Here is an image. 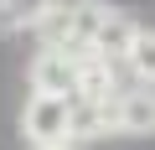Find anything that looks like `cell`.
<instances>
[{"label":"cell","instance_id":"obj_1","mask_svg":"<svg viewBox=\"0 0 155 150\" xmlns=\"http://www.w3.org/2000/svg\"><path fill=\"white\" fill-rule=\"evenodd\" d=\"M21 135L36 150L67 145L72 140V98H62V93H31L26 109H21Z\"/></svg>","mask_w":155,"mask_h":150},{"label":"cell","instance_id":"obj_2","mask_svg":"<svg viewBox=\"0 0 155 150\" xmlns=\"http://www.w3.org/2000/svg\"><path fill=\"white\" fill-rule=\"evenodd\" d=\"M78 83H83V57L67 47H41L31 62V93H62L78 98Z\"/></svg>","mask_w":155,"mask_h":150},{"label":"cell","instance_id":"obj_3","mask_svg":"<svg viewBox=\"0 0 155 150\" xmlns=\"http://www.w3.org/2000/svg\"><path fill=\"white\" fill-rule=\"evenodd\" d=\"M114 11L104 5V0H78V5L67 11V31H62V42L57 47H67V52H93L98 47V31H104V21H109Z\"/></svg>","mask_w":155,"mask_h":150},{"label":"cell","instance_id":"obj_4","mask_svg":"<svg viewBox=\"0 0 155 150\" xmlns=\"http://www.w3.org/2000/svg\"><path fill=\"white\" fill-rule=\"evenodd\" d=\"M119 135H155V88H129L114 98Z\"/></svg>","mask_w":155,"mask_h":150},{"label":"cell","instance_id":"obj_5","mask_svg":"<svg viewBox=\"0 0 155 150\" xmlns=\"http://www.w3.org/2000/svg\"><path fill=\"white\" fill-rule=\"evenodd\" d=\"M119 129L114 124V98H72V140H93V135H109Z\"/></svg>","mask_w":155,"mask_h":150},{"label":"cell","instance_id":"obj_6","mask_svg":"<svg viewBox=\"0 0 155 150\" xmlns=\"http://www.w3.org/2000/svg\"><path fill=\"white\" fill-rule=\"evenodd\" d=\"M134 36H140V26L124 16V11H114L109 21H104V31H98V57H109V62H124L129 57V47H134Z\"/></svg>","mask_w":155,"mask_h":150},{"label":"cell","instance_id":"obj_7","mask_svg":"<svg viewBox=\"0 0 155 150\" xmlns=\"http://www.w3.org/2000/svg\"><path fill=\"white\" fill-rule=\"evenodd\" d=\"M57 0H0V31H31L47 21Z\"/></svg>","mask_w":155,"mask_h":150},{"label":"cell","instance_id":"obj_8","mask_svg":"<svg viewBox=\"0 0 155 150\" xmlns=\"http://www.w3.org/2000/svg\"><path fill=\"white\" fill-rule=\"evenodd\" d=\"M124 62H129V72L140 83H155V31L150 26H140V36H134V47H129Z\"/></svg>","mask_w":155,"mask_h":150},{"label":"cell","instance_id":"obj_9","mask_svg":"<svg viewBox=\"0 0 155 150\" xmlns=\"http://www.w3.org/2000/svg\"><path fill=\"white\" fill-rule=\"evenodd\" d=\"M47 150H72V140H67V145H47Z\"/></svg>","mask_w":155,"mask_h":150}]
</instances>
